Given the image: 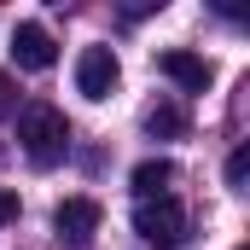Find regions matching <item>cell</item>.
Listing matches in <instances>:
<instances>
[{"instance_id":"6da1fadb","label":"cell","mask_w":250,"mask_h":250,"mask_svg":"<svg viewBox=\"0 0 250 250\" xmlns=\"http://www.w3.org/2000/svg\"><path fill=\"white\" fill-rule=\"evenodd\" d=\"M18 146H23V157H29L35 169L64 163V151H70V123H64V111L59 105H23V111H18Z\"/></svg>"},{"instance_id":"7a4b0ae2","label":"cell","mask_w":250,"mask_h":250,"mask_svg":"<svg viewBox=\"0 0 250 250\" xmlns=\"http://www.w3.org/2000/svg\"><path fill=\"white\" fill-rule=\"evenodd\" d=\"M134 233L157 250H175V245H187V209L175 198H146L134 209Z\"/></svg>"},{"instance_id":"3957f363","label":"cell","mask_w":250,"mask_h":250,"mask_svg":"<svg viewBox=\"0 0 250 250\" xmlns=\"http://www.w3.org/2000/svg\"><path fill=\"white\" fill-rule=\"evenodd\" d=\"M117 82H123V64L111 47H82V59H76V93L82 99H111L117 93Z\"/></svg>"},{"instance_id":"277c9868","label":"cell","mask_w":250,"mask_h":250,"mask_svg":"<svg viewBox=\"0 0 250 250\" xmlns=\"http://www.w3.org/2000/svg\"><path fill=\"white\" fill-rule=\"evenodd\" d=\"M99 221H105L99 198H64L59 209H53V233L70 239V245H87V239L99 233Z\"/></svg>"},{"instance_id":"5b68a950","label":"cell","mask_w":250,"mask_h":250,"mask_svg":"<svg viewBox=\"0 0 250 250\" xmlns=\"http://www.w3.org/2000/svg\"><path fill=\"white\" fill-rule=\"evenodd\" d=\"M157 70H163L175 87H187V93H204V87L215 82V64L204 59V53H187V47H169V53H157Z\"/></svg>"},{"instance_id":"8992f818","label":"cell","mask_w":250,"mask_h":250,"mask_svg":"<svg viewBox=\"0 0 250 250\" xmlns=\"http://www.w3.org/2000/svg\"><path fill=\"white\" fill-rule=\"evenodd\" d=\"M12 59H18V70H53L59 47H53V35L41 23H18L12 29Z\"/></svg>"},{"instance_id":"52a82bcc","label":"cell","mask_w":250,"mask_h":250,"mask_svg":"<svg viewBox=\"0 0 250 250\" xmlns=\"http://www.w3.org/2000/svg\"><path fill=\"white\" fill-rule=\"evenodd\" d=\"M169 181H175V163H169V157H146V163L134 169V192H140V204H146V198H169Z\"/></svg>"},{"instance_id":"ba28073f","label":"cell","mask_w":250,"mask_h":250,"mask_svg":"<svg viewBox=\"0 0 250 250\" xmlns=\"http://www.w3.org/2000/svg\"><path fill=\"white\" fill-rule=\"evenodd\" d=\"M146 134H151V140H175V134H187V111L169 105V99L151 105V111H146Z\"/></svg>"},{"instance_id":"9c48e42d","label":"cell","mask_w":250,"mask_h":250,"mask_svg":"<svg viewBox=\"0 0 250 250\" xmlns=\"http://www.w3.org/2000/svg\"><path fill=\"white\" fill-rule=\"evenodd\" d=\"M245 181H250V151L239 146V151L227 157V187H233V192H245Z\"/></svg>"},{"instance_id":"30bf717a","label":"cell","mask_w":250,"mask_h":250,"mask_svg":"<svg viewBox=\"0 0 250 250\" xmlns=\"http://www.w3.org/2000/svg\"><path fill=\"white\" fill-rule=\"evenodd\" d=\"M18 209H23V204H18V192L0 187V227H6V221H18Z\"/></svg>"},{"instance_id":"8fae6325","label":"cell","mask_w":250,"mask_h":250,"mask_svg":"<svg viewBox=\"0 0 250 250\" xmlns=\"http://www.w3.org/2000/svg\"><path fill=\"white\" fill-rule=\"evenodd\" d=\"M12 105H18V93H12V76H6V70H0V117H6V111H12Z\"/></svg>"},{"instance_id":"7c38bea8","label":"cell","mask_w":250,"mask_h":250,"mask_svg":"<svg viewBox=\"0 0 250 250\" xmlns=\"http://www.w3.org/2000/svg\"><path fill=\"white\" fill-rule=\"evenodd\" d=\"M239 250H250V245H239Z\"/></svg>"}]
</instances>
